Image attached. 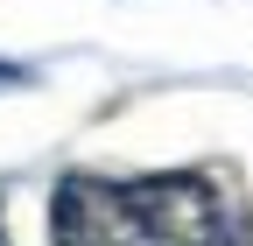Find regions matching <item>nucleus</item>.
Returning a JSON list of instances; mask_svg holds the SVG:
<instances>
[{"mask_svg":"<svg viewBox=\"0 0 253 246\" xmlns=\"http://www.w3.org/2000/svg\"><path fill=\"white\" fill-rule=\"evenodd\" d=\"M0 246H7V232H0Z\"/></svg>","mask_w":253,"mask_h":246,"instance_id":"nucleus-4","label":"nucleus"},{"mask_svg":"<svg viewBox=\"0 0 253 246\" xmlns=\"http://www.w3.org/2000/svg\"><path fill=\"white\" fill-rule=\"evenodd\" d=\"M232 218L218 190L190 169L169 176H91L71 169L49 190L56 246H225Z\"/></svg>","mask_w":253,"mask_h":246,"instance_id":"nucleus-1","label":"nucleus"},{"mask_svg":"<svg viewBox=\"0 0 253 246\" xmlns=\"http://www.w3.org/2000/svg\"><path fill=\"white\" fill-rule=\"evenodd\" d=\"M7 84H28V71L21 64H0V91H7Z\"/></svg>","mask_w":253,"mask_h":246,"instance_id":"nucleus-2","label":"nucleus"},{"mask_svg":"<svg viewBox=\"0 0 253 246\" xmlns=\"http://www.w3.org/2000/svg\"><path fill=\"white\" fill-rule=\"evenodd\" d=\"M225 246H253V239H246V232H225Z\"/></svg>","mask_w":253,"mask_h":246,"instance_id":"nucleus-3","label":"nucleus"}]
</instances>
